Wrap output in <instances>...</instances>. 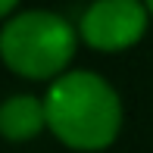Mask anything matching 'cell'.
I'll return each mask as SVG.
<instances>
[{"instance_id": "cell-1", "label": "cell", "mask_w": 153, "mask_h": 153, "mask_svg": "<svg viewBox=\"0 0 153 153\" xmlns=\"http://www.w3.org/2000/svg\"><path fill=\"white\" fill-rule=\"evenodd\" d=\"M47 128L72 150H103L122 128V103L113 85L94 72H62L44 97Z\"/></svg>"}, {"instance_id": "cell-2", "label": "cell", "mask_w": 153, "mask_h": 153, "mask_svg": "<svg viewBox=\"0 0 153 153\" xmlns=\"http://www.w3.org/2000/svg\"><path fill=\"white\" fill-rule=\"evenodd\" d=\"M0 56L22 78H59L75 56V28L56 13L28 10L0 31Z\"/></svg>"}, {"instance_id": "cell-3", "label": "cell", "mask_w": 153, "mask_h": 153, "mask_svg": "<svg viewBox=\"0 0 153 153\" xmlns=\"http://www.w3.org/2000/svg\"><path fill=\"white\" fill-rule=\"evenodd\" d=\"M147 3L144 0H94L81 16V38L88 47L116 53L137 44L147 28Z\"/></svg>"}, {"instance_id": "cell-4", "label": "cell", "mask_w": 153, "mask_h": 153, "mask_svg": "<svg viewBox=\"0 0 153 153\" xmlns=\"http://www.w3.org/2000/svg\"><path fill=\"white\" fill-rule=\"evenodd\" d=\"M47 125L44 100L31 94H16L0 103V134L6 141H31Z\"/></svg>"}, {"instance_id": "cell-5", "label": "cell", "mask_w": 153, "mask_h": 153, "mask_svg": "<svg viewBox=\"0 0 153 153\" xmlns=\"http://www.w3.org/2000/svg\"><path fill=\"white\" fill-rule=\"evenodd\" d=\"M16 3H19V0H0V16L13 13V10H16Z\"/></svg>"}, {"instance_id": "cell-6", "label": "cell", "mask_w": 153, "mask_h": 153, "mask_svg": "<svg viewBox=\"0 0 153 153\" xmlns=\"http://www.w3.org/2000/svg\"><path fill=\"white\" fill-rule=\"evenodd\" d=\"M144 3H147V10H150V16H153V0H144Z\"/></svg>"}]
</instances>
